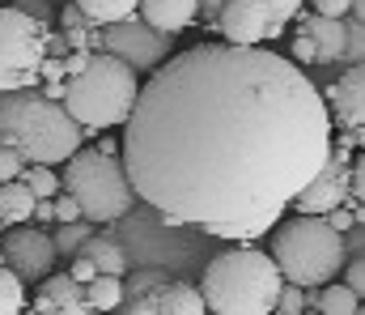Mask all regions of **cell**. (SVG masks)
I'll return each mask as SVG.
<instances>
[{
    "instance_id": "cell-40",
    "label": "cell",
    "mask_w": 365,
    "mask_h": 315,
    "mask_svg": "<svg viewBox=\"0 0 365 315\" xmlns=\"http://www.w3.org/2000/svg\"><path fill=\"white\" fill-rule=\"evenodd\" d=\"M357 315H365V299H361V307H357Z\"/></svg>"
},
{
    "instance_id": "cell-32",
    "label": "cell",
    "mask_w": 365,
    "mask_h": 315,
    "mask_svg": "<svg viewBox=\"0 0 365 315\" xmlns=\"http://www.w3.org/2000/svg\"><path fill=\"white\" fill-rule=\"evenodd\" d=\"M17 9L21 13H30V17H38V21H56V4H47V0H17Z\"/></svg>"
},
{
    "instance_id": "cell-2",
    "label": "cell",
    "mask_w": 365,
    "mask_h": 315,
    "mask_svg": "<svg viewBox=\"0 0 365 315\" xmlns=\"http://www.w3.org/2000/svg\"><path fill=\"white\" fill-rule=\"evenodd\" d=\"M0 141L21 149L26 162L64 166L81 149L86 128L68 115V106L60 99H47L38 86H30V90L0 94Z\"/></svg>"
},
{
    "instance_id": "cell-19",
    "label": "cell",
    "mask_w": 365,
    "mask_h": 315,
    "mask_svg": "<svg viewBox=\"0 0 365 315\" xmlns=\"http://www.w3.org/2000/svg\"><path fill=\"white\" fill-rule=\"evenodd\" d=\"M86 303H90L98 315L123 307V277H115V273H98L90 286H86Z\"/></svg>"
},
{
    "instance_id": "cell-28",
    "label": "cell",
    "mask_w": 365,
    "mask_h": 315,
    "mask_svg": "<svg viewBox=\"0 0 365 315\" xmlns=\"http://www.w3.org/2000/svg\"><path fill=\"white\" fill-rule=\"evenodd\" d=\"M344 286H349L357 299H365V251L357 260H344Z\"/></svg>"
},
{
    "instance_id": "cell-13",
    "label": "cell",
    "mask_w": 365,
    "mask_h": 315,
    "mask_svg": "<svg viewBox=\"0 0 365 315\" xmlns=\"http://www.w3.org/2000/svg\"><path fill=\"white\" fill-rule=\"evenodd\" d=\"M293 21H297V30H302V34H310L319 64H331V60H340V56L349 51V30H344V21H340V17H323V13L302 17V13H297Z\"/></svg>"
},
{
    "instance_id": "cell-14",
    "label": "cell",
    "mask_w": 365,
    "mask_h": 315,
    "mask_svg": "<svg viewBox=\"0 0 365 315\" xmlns=\"http://www.w3.org/2000/svg\"><path fill=\"white\" fill-rule=\"evenodd\" d=\"M136 13L162 34H179L187 26H200V0H140Z\"/></svg>"
},
{
    "instance_id": "cell-27",
    "label": "cell",
    "mask_w": 365,
    "mask_h": 315,
    "mask_svg": "<svg viewBox=\"0 0 365 315\" xmlns=\"http://www.w3.org/2000/svg\"><path fill=\"white\" fill-rule=\"evenodd\" d=\"M276 311L280 315H302L306 311V294H302V286L284 281V286H280V299H276Z\"/></svg>"
},
{
    "instance_id": "cell-10",
    "label": "cell",
    "mask_w": 365,
    "mask_h": 315,
    "mask_svg": "<svg viewBox=\"0 0 365 315\" xmlns=\"http://www.w3.org/2000/svg\"><path fill=\"white\" fill-rule=\"evenodd\" d=\"M212 30H221L225 43L238 47H259L284 34V21L272 13L268 0H225L212 17Z\"/></svg>"
},
{
    "instance_id": "cell-7",
    "label": "cell",
    "mask_w": 365,
    "mask_h": 315,
    "mask_svg": "<svg viewBox=\"0 0 365 315\" xmlns=\"http://www.w3.org/2000/svg\"><path fill=\"white\" fill-rule=\"evenodd\" d=\"M47 21L21 13L17 4H0V94L38 86V69L47 60Z\"/></svg>"
},
{
    "instance_id": "cell-5",
    "label": "cell",
    "mask_w": 365,
    "mask_h": 315,
    "mask_svg": "<svg viewBox=\"0 0 365 315\" xmlns=\"http://www.w3.org/2000/svg\"><path fill=\"white\" fill-rule=\"evenodd\" d=\"M268 256L276 260L284 281H293L302 290H319V286L336 281V273L344 269V234L336 226H327V217L293 213L289 221L272 226Z\"/></svg>"
},
{
    "instance_id": "cell-43",
    "label": "cell",
    "mask_w": 365,
    "mask_h": 315,
    "mask_svg": "<svg viewBox=\"0 0 365 315\" xmlns=\"http://www.w3.org/2000/svg\"><path fill=\"white\" fill-rule=\"evenodd\" d=\"M47 4H60V0H47Z\"/></svg>"
},
{
    "instance_id": "cell-33",
    "label": "cell",
    "mask_w": 365,
    "mask_h": 315,
    "mask_svg": "<svg viewBox=\"0 0 365 315\" xmlns=\"http://www.w3.org/2000/svg\"><path fill=\"white\" fill-rule=\"evenodd\" d=\"M314 4V13H323V17H344V13H353V0H310Z\"/></svg>"
},
{
    "instance_id": "cell-21",
    "label": "cell",
    "mask_w": 365,
    "mask_h": 315,
    "mask_svg": "<svg viewBox=\"0 0 365 315\" xmlns=\"http://www.w3.org/2000/svg\"><path fill=\"white\" fill-rule=\"evenodd\" d=\"M323 294H319V311L323 315H357L361 307V299L344 286V281H327V286H319Z\"/></svg>"
},
{
    "instance_id": "cell-16",
    "label": "cell",
    "mask_w": 365,
    "mask_h": 315,
    "mask_svg": "<svg viewBox=\"0 0 365 315\" xmlns=\"http://www.w3.org/2000/svg\"><path fill=\"white\" fill-rule=\"evenodd\" d=\"M34 205L38 196L26 188V179H9L0 184V226H21L34 217Z\"/></svg>"
},
{
    "instance_id": "cell-1",
    "label": "cell",
    "mask_w": 365,
    "mask_h": 315,
    "mask_svg": "<svg viewBox=\"0 0 365 315\" xmlns=\"http://www.w3.org/2000/svg\"><path fill=\"white\" fill-rule=\"evenodd\" d=\"M336 141L323 90L264 47L195 43L140 81L123 124L136 201L251 243L319 175Z\"/></svg>"
},
{
    "instance_id": "cell-26",
    "label": "cell",
    "mask_w": 365,
    "mask_h": 315,
    "mask_svg": "<svg viewBox=\"0 0 365 315\" xmlns=\"http://www.w3.org/2000/svg\"><path fill=\"white\" fill-rule=\"evenodd\" d=\"M21 171H26V158H21V149H13L9 141H0V184H9V179H21Z\"/></svg>"
},
{
    "instance_id": "cell-39",
    "label": "cell",
    "mask_w": 365,
    "mask_h": 315,
    "mask_svg": "<svg viewBox=\"0 0 365 315\" xmlns=\"http://www.w3.org/2000/svg\"><path fill=\"white\" fill-rule=\"evenodd\" d=\"M353 13H357V21L365 26V0H353Z\"/></svg>"
},
{
    "instance_id": "cell-12",
    "label": "cell",
    "mask_w": 365,
    "mask_h": 315,
    "mask_svg": "<svg viewBox=\"0 0 365 315\" xmlns=\"http://www.w3.org/2000/svg\"><path fill=\"white\" fill-rule=\"evenodd\" d=\"M327 111H331V128L340 136L353 141V149H365V64L344 69L331 86H327Z\"/></svg>"
},
{
    "instance_id": "cell-38",
    "label": "cell",
    "mask_w": 365,
    "mask_h": 315,
    "mask_svg": "<svg viewBox=\"0 0 365 315\" xmlns=\"http://www.w3.org/2000/svg\"><path fill=\"white\" fill-rule=\"evenodd\" d=\"M98 149H102V154H119V145H115L110 136H102V141H98Z\"/></svg>"
},
{
    "instance_id": "cell-35",
    "label": "cell",
    "mask_w": 365,
    "mask_h": 315,
    "mask_svg": "<svg viewBox=\"0 0 365 315\" xmlns=\"http://www.w3.org/2000/svg\"><path fill=\"white\" fill-rule=\"evenodd\" d=\"M353 196L365 205V149H361V158L353 154Z\"/></svg>"
},
{
    "instance_id": "cell-29",
    "label": "cell",
    "mask_w": 365,
    "mask_h": 315,
    "mask_svg": "<svg viewBox=\"0 0 365 315\" xmlns=\"http://www.w3.org/2000/svg\"><path fill=\"white\" fill-rule=\"evenodd\" d=\"M81 26H90V17L77 9V0L60 4V30H81Z\"/></svg>"
},
{
    "instance_id": "cell-17",
    "label": "cell",
    "mask_w": 365,
    "mask_h": 315,
    "mask_svg": "<svg viewBox=\"0 0 365 315\" xmlns=\"http://www.w3.org/2000/svg\"><path fill=\"white\" fill-rule=\"evenodd\" d=\"M77 256L93 260V269H98V273L128 277V251H123V243H115V239H106V234H90V239H86V247H81Z\"/></svg>"
},
{
    "instance_id": "cell-34",
    "label": "cell",
    "mask_w": 365,
    "mask_h": 315,
    "mask_svg": "<svg viewBox=\"0 0 365 315\" xmlns=\"http://www.w3.org/2000/svg\"><path fill=\"white\" fill-rule=\"evenodd\" d=\"M81 286H90L93 277H98V269H93V260H86V256H73V269H68Z\"/></svg>"
},
{
    "instance_id": "cell-37",
    "label": "cell",
    "mask_w": 365,
    "mask_h": 315,
    "mask_svg": "<svg viewBox=\"0 0 365 315\" xmlns=\"http://www.w3.org/2000/svg\"><path fill=\"white\" fill-rule=\"evenodd\" d=\"M34 217H38V221H56V196H51V201H38V205H34Z\"/></svg>"
},
{
    "instance_id": "cell-45",
    "label": "cell",
    "mask_w": 365,
    "mask_h": 315,
    "mask_svg": "<svg viewBox=\"0 0 365 315\" xmlns=\"http://www.w3.org/2000/svg\"><path fill=\"white\" fill-rule=\"evenodd\" d=\"M208 315H212V311H208Z\"/></svg>"
},
{
    "instance_id": "cell-30",
    "label": "cell",
    "mask_w": 365,
    "mask_h": 315,
    "mask_svg": "<svg viewBox=\"0 0 365 315\" xmlns=\"http://www.w3.org/2000/svg\"><path fill=\"white\" fill-rule=\"evenodd\" d=\"M293 64H319V56H314V43H310V34H293Z\"/></svg>"
},
{
    "instance_id": "cell-11",
    "label": "cell",
    "mask_w": 365,
    "mask_h": 315,
    "mask_svg": "<svg viewBox=\"0 0 365 315\" xmlns=\"http://www.w3.org/2000/svg\"><path fill=\"white\" fill-rule=\"evenodd\" d=\"M56 239L51 234H43V230H34V226H13L4 239H0V260L30 286V281H43V277H51V269H56Z\"/></svg>"
},
{
    "instance_id": "cell-41",
    "label": "cell",
    "mask_w": 365,
    "mask_h": 315,
    "mask_svg": "<svg viewBox=\"0 0 365 315\" xmlns=\"http://www.w3.org/2000/svg\"><path fill=\"white\" fill-rule=\"evenodd\" d=\"M302 315H323V311H302Z\"/></svg>"
},
{
    "instance_id": "cell-31",
    "label": "cell",
    "mask_w": 365,
    "mask_h": 315,
    "mask_svg": "<svg viewBox=\"0 0 365 315\" xmlns=\"http://www.w3.org/2000/svg\"><path fill=\"white\" fill-rule=\"evenodd\" d=\"M77 217H81V205L60 188V192H56V221H77Z\"/></svg>"
},
{
    "instance_id": "cell-9",
    "label": "cell",
    "mask_w": 365,
    "mask_h": 315,
    "mask_svg": "<svg viewBox=\"0 0 365 315\" xmlns=\"http://www.w3.org/2000/svg\"><path fill=\"white\" fill-rule=\"evenodd\" d=\"M349 196H353V141L336 132L327 162H323V166H319V175H314L297 196H293V213L323 217V213L340 209Z\"/></svg>"
},
{
    "instance_id": "cell-24",
    "label": "cell",
    "mask_w": 365,
    "mask_h": 315,
    "mask_svg": "<svg viewBox=\"0 0 365 315\" xmlns=\"http://www.w3.org/2000/svg\"><path fill=\"white\" fill-rule=\"evenodd\" d=\"M90 234H93V226H86L81 217H77V221H60V230H56V251H60V256H77Z\"/></svg>"
},
{
    "instance_id": "cell-36",
    "label": "cell",
    "mask_w": 365,
    "mask_h": 315,
    "mask_svg": "<svg viewBox=\"0 0 365 315\" xmlns=\"http://www.w3.org/2000/svg\"><path fill=\"white\" fill-rule=\"evenodd\" d=\"M323 217H327V226H336L340 234H344V230L353 226V213L344 209V205H340V209H331V213H323Z\"/></svg>"
},
{
    "instance_id": "cell-3",
    "label": "cell",
    "mask_w": 365,
    "mask_h": 315,
    "mask_svg": "<svg viewBox=\"0 0 365 315\" xmlns=\"http://www.w3.org/2000/svg\"><path fill=\"white\" fill-rule=\"evenodd\" d=\"M280 286H284V277H280L276 260L251 243L225 247L221 256H212L204 264V277H200L204 307L212 315H268L276 311Z\"/></svg>"
},
{
    "instance_id": "cell-15",
    "label": "cell",
    "mask_w": 365,
    "mask_h": 315,
    "mask_svg": "<svg viewBox=\"0 0 365 315\" xmlns=\"http://www.w3.org/2000/svg\"><path fill=\"white\" fill-rule=\"evenodd\" d=\"M166 281L170 277L166 273H153V269L132 273L123 281V307H128V315H158V299H162V286Z\"/></svg>"
},
{
    "instance_id": "cell-18",
    "label": "cell",
    "mask_w": 365,
    "mask_h": 315,
    "mask_svg": "<svg viewBox=\"0 0 365 315\" xmlns=\"http://www.w3.org/2000/svg\"><path fill=\"white\" fill-rule=\"evenodd\" d=\"M158 315H208V307H204L200 286L166 281V286H162V299H158Z\"/></svg>"
},
{
    "instance_id": "cell-25",
    "label": "cell",
    "mask_w": 365,
    "mask_h": 315,
    "mask_svg": "<svg viewBox=\"0 0 365 315\" xmlns=\"http://www.w3.org/2000/svg\"><path fill=\"white\" fill-rule=\"evenodd\" d=\"M221 4H225V0H200V21H204V26H212V17H217V9H221ZM268 4H272L276 17L289 26V21L302 13V4H306V0H268Z\"/></svg>"
},
{
    "instance_id": "cell-23",
    "label": "cell",
    "mask_w": 365,
    "mask_h": 315,
    "mask_svg": "<svg viewBox=\"0 0 365 315\" xmlns=\"http://www.w3.org/2000/svg\"><path fill=\"white\" fill-rule=\"evenodd\" d=\"M21 179H26V188H30L38 201H51V196L60 192V175H56V166H43V162H26Z\"/></svg>"
},
{
    "instance_id": "cell-4",
    "label": "cell",
    "mask_w": 365,
    "mask_h": 315,
    "mask_svg": "<svg viewBox=\"0 0 365 315\" xmlns=\"http://www.w3.org/2000/svg\"><path fill=\"white\" fill-rule=\"evenodd\" d=\"M140 94V73L123 64L110 51H90V64L73 77H64L60 103L86 132H106L115 124H128Z\"/></svg>"
},
{
    "instance_id": "cell-22",
    "label": "cell",
    "mask_w": 365,
    "mask_h": 315,
    "mask_svg": "<svg viewBox=\"0 0 365 315\" xmlns=\"http://www.w3.org/2000/svg\"><path fill=\"white\" fill-rule=\"evenodd\" d=\"M26 307V281L0 260V315H21Z\"/></svg>"
},
{
    "instance_id": "cell-8",
    "label": "cell",
    "mask_w": 365,
    "mask_h": 315,
    "mask_svg": "<svg viewBox=\"0 0 365 315\" xmlns=\"http://www.w3.org/2000/svg\"><path fill=\"white\" fill-rule=\"evenodd\" d=\"M170 39L175 34L153 30L140 13H128L123 21H110V26H93V51H110L136 73H153L158 64H166L175 56Z\"/></svg>"
},
{
    "instance_id": "cell-20",
    "label": "cell",
    "mask_w": 365,
    "mask_h": 315,
    "mask_svg": "<svg viewBox=\"0 0 365 315\" xmlns=\"http://www.w3.org/2000/svg\"><path fill=\"white\" fill-rule=\"evenodd\" d=\"M140 0H77V9L90 17V26H110V21H123L128 13H136Z\"/></svg>"
},
{
    "instance_id": "cell-42",
    "label": "cell",
    "mask_w": 365,
    "mask_h": 315,
    "mask_svg": "<svg viewBox=\"0 0 365 315\" xmlns=\"http://www.w3.org/2000/svg\"><path fill=\"white\" fill-rule=\"evenodd\" d=\"M0 4H17V0H0Z\"/></svg>"
},
{
    "instance_id": "cell-44",
    "label": "cell",
    "mask_w": 365,
    "mask_h": 315,
    "mask_svg": "<svg viewBox=\"0 0 365 315\" xmlns=\"http://www.w3.org/2000/svg\"><path fill=\"white\" fill-rule=\"evenodd\" d=\"M268 315H280V311H268Z\"/></svg>"
},
{
    "instance_id": "cell-6",
    "label": "cell",
    "mask_w": 365,
    "mask_h": 315,
    "mask_svg": "<svg viewBox=\"0 0 365 315\" xmlns=\"http://www.w3.org/2000/svg\"><path fill=\"white\" fill-rule=\"evenodd\" d=\"M60 188L81 205V217L93 226H106V221H119L128 217L136 205V192H132V179L123 171V162L115 154H102L98 145L93 149H77L68 162H64V175H60Z\"/></svg>"
}]
</instances>
